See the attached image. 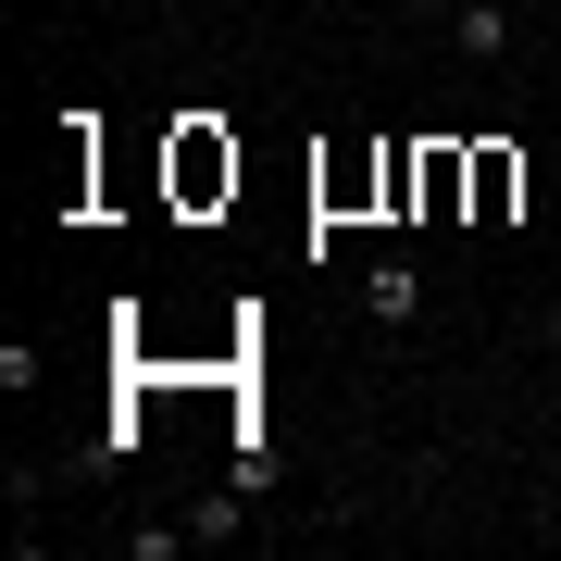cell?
I'll use <instances>...</instances> for the list:
<instances>
[{"label": "cell", "instance_id": "6da1fadb", "mask_svg": "<svg viewBox=\"0 0 561 561\" xmlns=\"http://www.w3.org/2000/svg\"><path fill=\"white\" fill-rule=\"evenodd\" d=\"M449 50L461 62H512V0H461V13H449Z\"/></svg>", "mask_w": 561, "mask_h": 561}, {"label": "cell", "instance_id": "7a4b0ae2", "mask_svg": "<svg viewBox=\"0 0 561 561\" xmlns=\"http://www.w3.org/2000/svg\"><path fill=\"white\" fill-rule=\"evenodd\" d=\"M512 201H524V162L512 150H474V225H512Z\"/></svg>", "mask_w": 561, "mask_h": 561}, {"label": "cell", "instance_id": "3957f363", "mask_svg": "<svg viewBox=\"0 0 561 561\" xmlns=\"http://www.w3.org/2000/svg\"><path fill=\"white\" fill-rule=\"evenodd\" d=\"M362 300H375V324H412V312H424V275H412V262H375Z\"/></svg>", "mask_w": 561, "mask_h": 561}, {"label": "cell", "instance_id": "277c9868", "mask_svg": "<svg viewBox=\"0 0 561 561\" xmlns=\"http://www.w3.org/2000/svg\"><path fill=\"white\" fill-rule=\"evenodd\" d=\"M187 537H201V524H187V512H175V524H125V561H175Z\"/></svg>", "mask_w": 561, "mask_h": 561}, {"label": "cell", "instance_id": "5b68a950", "mask_svg": "<svg viewBox=\"0 0 561 561\" xmlns=\"http://www.w3.org/2000/svg\"><path fill=\"white\" fill-rule=\"evenodd\" d=\"M400 13H424V25H449V13H461V0H400Z\"/></svg>", "mask_w": 561, "mask_h": 561}, {"label": "cell", "instance_id": "8992f818", "mask_svg": "<svg viewBox=\"0 0 561 561\" xmlns=\"http://www.w3.org/2000/svg\"><path fill=\"white\" fill-rule=\"evenodd\" d=\"M537 337H549V350H561V300H549V312H537Z\"/></svg>", "mask_w": 561, "mask_h": 561}]
</instances>
